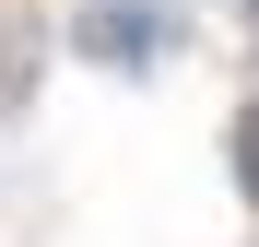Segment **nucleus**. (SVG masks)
I'll list each match as a JSON object with an SVG mask.
<instances>
[{
	"instance_id": "1",
	"label": "nucleus",
	"mask_w": 259,
	"mask_h": 247,
	"mask_svg": "<svg viewBox=\"0 0 259 247\" xmlns=\"http://www.w3.org/2000/svg\"><path fill=\"white\" fill-rule=\"evenodd\" d=\"M71 47L95 71H153V59L189 47V12H177V0H82V12H71Z\"/></svg>"
},
{
	"instance_id": "2",
	"label": "nucleus",
	"mask_w": 259,
	"mask_h": 247,
	"mask_svg": "<svg viewBox=\"0 0 259 247\" xmlns=\"http://www.w3.org/2000/svg\"><path fill=\"white\" fill-rule=\"evenodd\" d=\"M224 153H236V200L259 212V106H236V141H224Z\"/></svg>"
},
{
	"instance_id": "3",
	"label": "nucleus",
	"mask_w": 259,
	"mask_h": 247,
	"mask_svg": "<svg viewBox=\"0 0 259 247\" xmlns=\"http://www.w3.org/2000/svg\"><path fill=\"white\" fill-rule=\"evenodd\" d=\"M24 82H35V47H24V35H0V106H24Z\"/></svg>"
},
{
	"instance_id": "4",
	"label": "nucleus",
	"mask_w": 259,
	"mask_h": 247,
	"mask_svg": "<svg viewBox=\"0 0 259 247\" xmlns=\"http://www.w3.org/2000/svg\"><path fill=\"white\" fill-rule=\"evenodd\" d=\"M247 12H259V0H247Z\"/></svg>"
}]
</instances>
